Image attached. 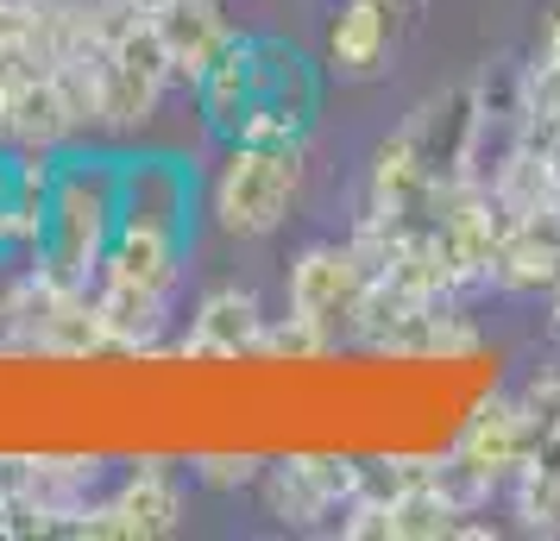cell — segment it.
<instances>
[{
    "mask_svg": "<svg viewBox=\"0 0 560 541\" xmlns=\"http://www.w3.org/2000/svg\"><path fill=\"white\" fill-rule=\"evenodd\" d=\"M120 227V157H57V189L32 271L63 290H95Z\"/></svg>",
    "mask_w": 560,
    "mask_h": 541,
    "instance_id": "cell-1",
    "label": "cell"
},
{
    "mask_svg": "<svg viewBox=\"0 0 560 541\" xmlns=\"http://www.w3.org/2000/svg\"><path fill=\"white\" fill-rule=\"evenodd\" d=\"M308 145H221V170L208 183V214L228 239H271L303 196Z\"/></svg>",
    "mask_w": 560,
    "mask_h": 541,
    "instance_id": "cell-2",
    "label": "cell"
},
{
    "mask_svg": "<svg viewBox=\"0 0 560 541\" xmlns=\"http://www.w3.org/2000/svg\"><path fill=\"white\" fill-rule=\"evenodd\" d=\"M177 82V63L158 38L152 13H132L127 26L107 38V89H102V114H95V132H139L158 114L164 89Z\"/></svg>",
    "mask_w": 560,
    "mask_h": 541,
    "instance_id": "cell-3",
    "label": "cell"
},
{
    "mask_svg": "<svg viewBox=\"0 0 560 541\" xmlns=\"http://www.w3.org/2000/svg\"><path fill=\"white\" fill-rule=\"evenodd\" d=\"M258 485L283 529H322V522H340L359 497V460L353 454H290V460L265 466Z\"/></svg>",
    "mask_w": 560,
    "mask_h": 541,
    "instance_id": "cell-4",
    "label": "cell"
},
{
    "mask_svg": "<svg viewBox=\"0 0 560 541\" xmlns=\"http://www.w3.org/2000/svg\"><path fill=\"white\" fill-rule=\"evenodd\" d=\"M177 522H183L177 472L164 460H139L114 497L89 504L70 522V536H82V541H158V536H177Z\"/></svg>",
    "mask_w": 560,
    "mask_h": 541,
    "instance_id": "cell-5",
    "label": "cell"
},
{
    "mask_svg": "<svg viewBox=\"0 0 560 541\" xmlns=\"http://www.w3.org/2000/svg\"><path fill=\"white\" fill-rule=\"evenodd\" d=\"M529 410V460L510 479V504L535 536H560V372H535L523 385Z\"/></svg>",
    "mask_w": 560,
    "mask_h": 541,
    "instance_id": "cell-6",
    "label": "cell"
},
{
    "mask_svg": "<svg viewBox=\"0 0 560 541\" xmlns=\"http://www.w3.org/2000/svg\"><path fill=\"white\" fill-rule=\"evenodd\" d=\"M365 284H372V271L353 252V239H315V246H303V252L290 258L283 296H290L296 315H315V321H328L334 334H347Z\"/></svg>",
    "mask_w": 560,
    "mask_h": 541,
    "instance_id": "cell-7",
    "label": "cell"
},
{
    "mask_svg": "<svg viewBox=\"0 0 560 541\" xmlns=\"http://www.w3.org/2000/svg\"><path fill=\"white\" fill-rule=\"evenodd\" d=\"M120 221L196 239V170L171 152L120 157Z\"/></svg>",
    "mask_w": 560,
    "mask_h": 541,
    "instance_id": "cell-8",
    "label": "cell"
},
{
    "mask_svg": "<svg viewBox=\"0 0 560 541\" xmlns=\"http://www.w3.org/2000/svg\"><path fill=\"white\" fill-rule=\"evenodd\" d=\"M416 152H422V170L429 183H466L472 177V157H479V95L472 82H454L404 120Z\"/></svg>",
    "mask_w": 560,
    "mask_h": 541,
    "instance_id": "cell-9",
    "label": "cell"
},
{
    "mask_svg": "<svg viewBox=\"0 0 560 541\" xmlns=\"http://www.w3.org/2000/svg\"><path fill=\"white\" fill-rule=\"evenodd\" d=\"M459 466H472L491 491H510V479L529 460V410H523V390L516 397H485L479 410L459 422L454 447Z\"/></svg>",
    "mask_w": 560,
    "mask_h": 541,
    "instance_id": "cell-10",
    "label": "cell"
},
{
    "mask_svg": "<svg viewBox=\"0 0 560 541\" xmlns=\"http://www.w3.org/2000/svg\"><path fill=\"white\" fill-rule=\"evenodd\" d=\"M491 284L516 290V296H555L560 290V202L510 214L504 239H498Z\"/></svg>",
    "mask_w": 560,
    "mask_h": 541,
    "instance_id": "cell-11",
    "label": "cell"
},
{
    "mask_svg": "<svg viewBox=\"0 0 560 541\" xmlns=\"http://www.w3.org/2000/svg\"><path fill=\"white\" fill-rule=\"evenodd\" d=\"M265 321H271V315L258 309L253 290L221 284V290H208L202 303H196L189 334L177 340V353L183 360H253L258 340H265Z\"/></svg>",
    "mask_w": 560,
    "mask_h": 541,
    "instance_id": "cell-12",
    "label": "cell"
},
{
    "mask_svg": "<svg viewBox=\"0 0 560 541\" xmlns=\"http://www.w3.org/2000/svg\"><path fill=\"white\" fill-rule=\"evenodd\" d=\"M38 284H45V278H38ZM32 353H38V360H102V353H114L95 290H63V284L38 290Z\"/></svg>",
    "mask_w": 560,
    "mask_h": 541,
    "instance_id": "cell-13",
    "label": "cell"
},
{
    "mask_svg": "<svg viewBox=\"0 0 560 541\" xmlns=\"http://www.w3.org/2000/svg\"><path fill=\"white\" fill-rule=\"evenodd\" d=\"M77 132H82V114L70 107L63 82L38 63V70L13 89L7 120H0V139H7V145H20V152H63Z\"/></svg>",
    "mask_w": 560,
    "mask_h": 541,
    "instance_id": "cell-14",
    "label": "cell"
},
{
    "mask_svg": "<svg viewBox=\"0 0 560 541\" xmlns=\"http://www.w3.org/2000/svg\"><path fill=\"white\" fill-rule=\"evenodd\" d=\"M152 26H158V38H164L171 63H177V82H189V89H196V82L208 77V63L233 45V26L214 0H158Z\"/></svg>",
    "mask_w": 560,
    "mask_h": 541,
    "instance_id": "cell-15",
    "label": "cell"
},
{
    "mask_svg": "<svg viewBox=\"0 0 560 541\" xmlns=\"http://www.w3.org/2000/svg\"><path fill=\"white\" fill-rule=\"evenodd\" d=\"M196 102H202V127L233 145L240 127H246V114L258 107V70H253V32H233V45L214 63H208V77L196 82Z\"/></svg>",
    "mask_w": 560,
    "mask_h": 541,
    "instance_id": "cell-16",
    "label": "cell"
},
{
    "mask_svg": "<svg viewBox=\"0 0 560 541\" xmlns=\"http://www.w3.org/2000/svg\"><path fill=\"white\" fill-rule=\"evenodd\" d=\"M95 303H102L114 353H139V360H145V353L164 346V328H171V296H164V290H145V284H132V278L102 271V278H95Z\"/></svg>",
    "mask_w": 560,
    "mask_h": 541,
    "instance_id": "cell-17",
    "label": "cell"
},
{
    "mask_svg": "<svg viewBox=\"0 0 560 541\" xmlns=\"http://www.w3.org/2000/svg\"><path fill=\"white\" fill-rule=\"evenodd\" d=\"M390 57V0H340L328 20V70L372 82Z\"/></svg>",
    "mask_w": 560,
    "mask_h": 541,
    "instance_id": "cell-18",
    "label": "cell"
},
{
    "mask_svg": "<svg viewBox=\"0 0 560 541\" xmlns=\"http://www.w3.org/2000/svg\"><path fill=\"white\" fill-rule=\"evenodd\" d=\"M434 196L429 170H422V152H416V139L409 127H397L390 139H378V152L365 164V208H384V214H409V208H422Z\"/></svg>",
    "mask_w": 560,
    "mask_h": 541,
    "instance_id": "cell-19",
    "label": "cell"
},
{
    "mask_svg": "<svg viewBox=\"0 0 560 541\" xmlns=\"http://www.w3.org/2000/svg\"><path fill=\"white\" fill-rule=\"evenodd\" d=\"M459 504L447 497V491L434 485V479H422V485H409L390 497V541H447L459 529Z\"/></svg>",
    "mask_w": 560,
    "mask_h": 541,
    "instance_id": "cell-20",
    "label": "cell"
},
{
    "mask_svg": "<svg viewBox=\"0 0 560 541\" xmlns=\"http://www.w3.org/2000/svg\"><path fill=\"white\" fill-rule=\"evenodd\" d=\"M334 328L328 321H315V315H296L283 309L278 321H265V340H258V360H278V365H315L334 353Z\"/></svg>",
    "mask_w": 560,
    "mask_h": 541,
    "instance_id": "cell-21",
    "label": "cell"
},
{
    "mask_svg": "<svg viewBox=\"0 0 560 541\" xmlns=\"http://www.w3.org/2000/svg\"><path fill=\"white\" fill-rule=\"evenodd\" d=\"M189 472H196L208 491H240V485H258V479H265V460H258V454H196Z\"/></svg>",
    "mask_w": 560,
    "mask_h": 541,
    "instance_id": "cell-22",
    "label": "cell"
},
{
    "mask_svg": "<svg viewBox=\"0 0 560 541\" xmlns=\"http://www.w3.org/2000/svg\"><path fill=\"white\" fill-rule=\"evenodd\" d=\"M535 57H548V63H560V0L541 13V38H535Z\"/></svg>",
    "mask_w": 560,
    "mask_h": 541,
    "instance_id": "cell-23",
    "label": "cell"
},
{
    "mask_svg": "<svg viewBox=\"0 0 560 541\" xmlns=\"http://www.w3.org/2000/svg\"><path fill=\"white\" fill-rule=\"evenodd\" d=\"M390 7H409V0H390Z\"/></svg>",
    "mask_w": 560,
    "mask_h": 541,
    "instance_id": "cell-24",
    "label": "cell"
}]
</instances>
